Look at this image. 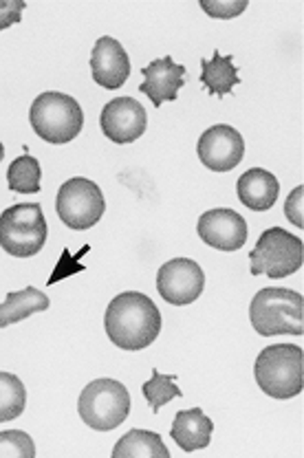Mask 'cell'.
<instances>
[{
	"instance_id": "ba28073f",
	"label": "cell",
	"mask_w": 304,
	"mask_h": 458,
	"mask_svg": "<svg viewBox=\"0 0 304 458\" xmlns=\"http://www.w3.org/2000/svg\"><path fill=\"white\" fill-rule=\"evenodd\" d=\"M55 209H58L60 221L66 227L84 232V229L97 225L99 218L106 212V200H104L102 190L95 181L73 176L60 185Z\"/></svg>"
},
{
	"instance_id": "4316f807",
	"label": "cell",
	"mask_w": 304,
	"mask_h": 458,
	"mask_svg": "<svg viewBox=\"0 0 304 458\" xmlns=\"http://www.w3.org/2000/svg\"><path fill=\"white\" fill-rule=\"evenodd\" d=\"M3 159H4V146L0 143V164H3Z\"/></svg>"
},
{
	"instance_id": "6da1fadb",
	"label": "cell",
	"mask_w": 304,
	"mask_h": 458,
	"mask_svg": "<svg viewBox=\"0 0 304 458\" xmlns=\"http://www.w3.org/2000/svg\"><path fill=\"white\" fill-rule=\"evenodd\" d=\"M104 328L122 351H144L161 333V313L148 295L123 291L106 307Z\"/></svg>"
},
{
	"instance_id": "4fadbf2b",
	"label": "cell",
	"mask_w": 304,
	"mask_h": 458,
	"mask_svg": "<svg viewBox=\"0 0 304 458\" xmlns=\"http://www.w3.org/2000/svg\"><path fill=\"white\" fill-rule=\"evenodd\" d=\"M91 75L93 82L104 86L106 90L122 89L131 78V60L120 40L104 36L95 42L91 54Z\"/></svg>"
},
{
	"instance_id": "e0dca14e",
	"label": "cell",
	"mask_w": 304,
	"mask_h": 458,
	"mask_svg": "<svg viewBox=\"0 0 304 458\" xmlns=\"http://www.w3.org/2000/svg\"><path fill=\"white\" fill-rule=\"evenodd\" d=\"M51 307L49 298L36 286H25L21 291H12L7 298L0 302V328H7L12 324L22 322L33 313H42Z\"/></svg>"
},
{
	"instance_id": "2e32d148",
	"label": "cell",
	"mask_w": 304,
	"mask_h": 458,
	"mask_svg": "<svg viewBox=\"0 0 304 458\" xmlns=\"http://www.w3.org/2000/svg\"><path fill=\"white\" fill-rule=\"evenodd\" d=\"M212 419L206 417V412L198 405L177 412L173 428H170V437H173V441H177V445L183 452L206 450L212 441Z\"/></svg>"
},
{
	"instance_id": "5b68a950",
	"label": "cell",
	"mask_w": 304,
	"mask_h": 458,
	"mask_svg": "<svg viewBox=\"0 0 304 458\" xmlns=\"http://www.w3.org/2000/svg\"><path fill=\"white\" fill-rule=\"evenodd\" d=\"M302 260V238L293 236L283 227H272L260 233L258 242L249 251V271L251 276H267L272 280H280L300 271Z\"/></svg>"
},
{
	"instance_id": "8992f818",
	"label": "cell",
	"mask_w": 304,
	"mask_h": 458,
	"mask_svg": "<svg viewBox=\"0 0 304 458\" xmlns=\"http://www.w3.org/2000/svg\"><path fill=\"white\" fill-rule=\"evenodd\" d=\"M78 412L89 428L111 432L131 414V394L120 381L95 379L80 394Z\"/></svg>"
},
{
	"instance_id": "603a6c76",
	"label": "cell",
	"mask_w": 304,
	"mask_h": 458,
	"mask_svg": "<svg viewBox=\"0 0 304 458\" xmlns=\"http://www.w3.org/2000/svg\"><path fill=\"white\" fill-rule=\"evenodd\" d=\"M36 445L31 437L22 429H4L0 432V458H33Z\"/></svg>"
},
{
	"instance_id": "8fae6325",
	"label": "cell",
	"mask_w": 304,
	"mask_h": 458,
	"mask_svg": "<svg viewBox=\"0 0 304 458\" xmlns=\"http://www.w3.org/2000/svg\"><path fill=\"white\" fill-rule=\"evenodd\" d=\"M197 233L206 245L218 251H239L245 247L249 227L239 212L227 208H214L203 212L197 223Z\"/></svg>"
},
{
	"instance_id": "7c38bea8",
	"label": "cell",
	"mask_w": 304,
	"mask_h": 458,
	"mask_svg": "<svg viewBox=\"0 0 304 458\" xmlns=\"http://www.w3.org/2000/svg\"><path fill=\"white\" fill-rule=\"evenodd\" d=\"M99 126L113 143H132L139 140L148 126V114L137 99L115 98L102 108Z\"/></svg>"
},
{
	"instance_id": "ac0fdd59",
	"label": "cell",
	"mask_w": 304,
	"mask_h": 458,
	"mask_svg": "<svg viewBox=\"0 0 304 458\" xmlns=\"http://www.w3.org/2000/svg\"><path fill=\"white\" fill-rule=\"evenodd\" d=\"M201 82L207 89V93L216 98H225L232 93L234 86L241 84L239 69L234 66V57L221 55L214 51L212 60H201Z\"/></svg>"
},
{
	"instance_id": "ffe728a7",
	"label": "cell",
	"mask_w": 304,
	"mask_h": 458,
	"mask_svg": "<svg viewBox=\"0 0 304 458\" xmlns=\"http://www.w3.org/2000/svg\"><path fill=\"white\" fill-rule=\"evenodd\" d=\"M27 390L25 384L12 372L0 370V423L13 421L25 412Z\"/></svg>"
},
{
	"instance_id": "9a60e30c",
	"label": "cell",
	"mask_w": 304,
	"mask_h": 458,
	"mask_svg": "<svg viewBox=\"0 0 304 458\" xmlns=\"http://www.w3.org/2000/svg\"><path fill=\"white\" fill-rule=\"evenodd\" d=\"M236 192H239L241 203L251 212H267L275 205L280 194L278 179L265 168H251L241 174L239 183H236Z\"/></svg>"
},
{
	"instance_id": "d4e9b609",
	"label": "cell",
	"mask_w": 304,
	"mask_h": 458,
	"mask_svg": "<svg viewBox=\"0 0 304 458\" xmlns=\"http://www.w3.org/2000/svg\"><path fill=\"white\" fill-rule=\"evenodd\" d=\"M27 9L25 0H0V31L21 22L22 12Z\"/></svg>"
},
{
	"instance_id": "cb8c5ba5",
	"label": "cell",
	"mask_w": 304,
	"mask_h": 458,
	"mask_svg": "<svg viewBox=\"0 0 304 458\" xmlns=\"http://www.w3.org/2000/svg\"><path fill=\"white\" fill-rule=\"evenodd\" d=\"M201 9L218 21H232L247 9V0H201Z\"/></svg>"
},
{
	"instance_id": "44dd1931",
	"label": "cell",
	"mask_w": 304,
	"mask_h": 458,
	"mask_svg": "<svg viewBox=\"0 0 304 458\" xmlns=\"http://www.w3.org/2000/svg\"><path fill=\"white\" fill-rule=\"evenodd\" d=\"M40 164H38L36 157H18L7 170L9 190L18 194H38L40 192Z\"/></svg>"
},
{
	"instance_id": "5bb4252c",
	"label": "cell",
	"mask_w": 304,
	"mask_h": 458,
	"mask_svg": "<svg viewBox=\"0 0 304 458\" xmlns=\"http://www.w3.org/2000/svg\"><path fill=\"white\" fill-rule=\"evenodd\" d=\"M141 75H144V82L139 84V90L159 108L164 102L177 99L179 89H183L185 66L177 64L170 55H164L144 66Z\"/></svg>"
},
{
	"instance_id": "484cf974",
	"label": "cell",
	"mask_w": 304,
	"mask_h": 458,
	"mask_svg": "<svg viewBox=\"0 0 304 458\" xmlns=\"http://www.w3.org/2000/svg\"><path fill=\"white\" fill-rule=\"evenodd\" d=\"M302 199H304V188L298 185L293 188V192L289 194V199L284 200V216L289 218V223L296 227H304V218H302Z\"/></svg>"
},
{
	"instance_id": "9c48e42d",
	"label": "cell",
	"mask_w": 304,
	"mask_h": 458,
	"mask_svg": "<svg viewBox=\"0 0 304 458\" xmlns=\"http://www.w3.org/2000/svg\"><path fill=\"white\" fill-rule=\"evenodd\" d=\"M206 286V274L201 265L190 258H173L156 271V291L161 298L174 307H185L201 298Z\"/></svg>"
},
{
	"instance_id": "d6986e66",
	"label": "cell",
	"mask_w": 304,
	"mask_h": 458,
	"mask_svg": "<svg viewBox=\"0 0 304 458\" xmlns=\"http://www.w3.org/2000/svg\"><path fill=\"white\" fill-rule=\"evenodd\" d=\"M170 450L150 429H131L113 447V458H168Z\"/></svg>"
},
{
	"instance_id": "30bf717a",
	"label": "cell",
	"mask_w": 304,
	"mask_h": 458,
	"mask_svg": "<svg viewBox=\"0 0 304 458\" xmlns=\"http://www.w3.org/2000/svg\"><path fill=\"white\" fill-rule=\"evenodd\" d=\"M197 155L207 170H234L245 157L243 135L227 123H216L201 135L197 143Z\"/></svg>"
},
{
	"instance_id": "277c9868",
	"label": "cell",
	"mask_w": 304,
	"mask_h": 458,
	"mask_svg": "<svg viewBox=\"0 0 304 458\" xmlns=\"http://www.w3.org/2000/svg\"><path fill=\"white\" fill-rule=\"evenodd\" d=\"M31 128L42 141L62 146L73 141L82 132L84 113L78 99L58 90L38 95L30 111Z\"/></svg>"
},
{
	"instance_id": "52a82bcc",
	"label": "cell",
	"mask_w": 304,
	"mask_h": 458,
	"mask_svg": "<svg viewBox=\"0 0 304 458\" xmlns=\"http://www.w3.org/2000/svg\"><path fill=\"white\" fill-rule=\"evenodd\" d=\"M45 242L46 221L40 203H16L0 214V247L9 256L31 258Z\"/></svg>"
},
{
	"instance_id": "7a4b0ae2",
	"label": "cell",
	"mask_w": 304,
	"mask_h": 458,
	"mask_svg": "<svg viewBox=\"0 0 304 458\" xmlns=\"http://www.w3.org/2000/svg\"><path fill=\"white\" fill-rule=\"evenodd\" d=\"M304 298L302 293L280 286H267L254 295L249 304V322L263 337L296 335L304 333Z\"/></svg>"
},
{
	"instance_id": "7402d4cb",
	"label": "cell",
	"mask_w": 304,
	"mask_h": 458,
	"mask_svg": "<svg viewBox=\"0 0 304 458\" xmlns=\"http://www.w3.org/2000/svg\"><path fill=\"white\" fill-rule=\"evenodd\" d=\"M174 379H177V375H164V372L152 369V377L141 386V393H144V397L155 414H159V410L168 401H173L174 397H183V393L177 388Z\"/></svg>"
},
{
	"instance_id": "3957f363",
	"label": "cell",
	"mask_w": 304,
	"mask_h": 458,
	"mask_svg": "<svg viewBox=\"0 0 304 458\" xmlns=\"http://www.w3.org/2000/svg\"><path fill=\"white\" fill-rule=\"evenodd\" d=\"M302 348L296 344H275L256 357L254 375L258 388L272 399H293L304 388Z\"/></svg>"
}]
</instances>
